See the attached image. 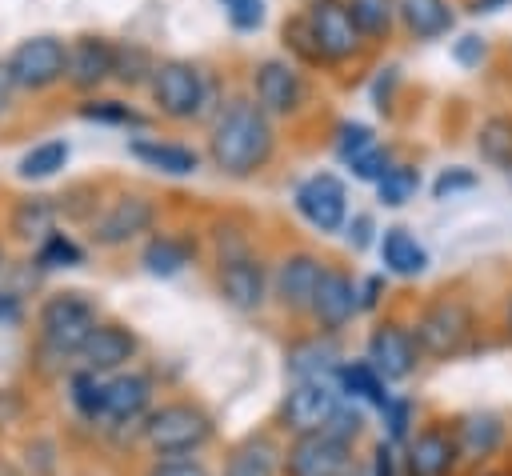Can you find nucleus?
Segmentation results:
<instances>
[{
	"mask_svg": "<svg viewBox=\"0 0 512 476\" xmlns=\"http://www.w3.org/2000/svg\"><path fill=\"white\" fill-rule=\"evenodd\" d=\"M276 148V132H272V116H264L256 108V100L236 96L220 108V116L212 120V136H208V156L224 176H256Z\"/></svg>",
	"mask_w": 512,
	"mask_h": 476,
	"instance_id": "1",
	"label": "nucleus"
},
{
	"mask_svg": "<svg viewBox=\"0 0 512 476\" xmlns=\"http://www.w3.org/2000/svg\"><path fill=\"white\" fill-rule=\"evenodd\" d=\"M216 440V416L200 400H160L140 420V444L152 456H200Z\"/></svg>",
	"mask_w": 512,
	"mask_h": 476,
	"instance_id": "2",
	"label": "nucleus"
},
{
	"mask_svg": "<svg viewBox=\"0 0 512 476\" xmlns=\"http://www.w3.org/2000/svg\"><path fill=\"white\" fill-rule=\"evenodd\" d=\"M100 324V308L84 296V292H52L44 296V304L36 308V340H40V352L52 356V360H80L88 336L96 332Z\"/></svg>",
	"mask_w": 512,
	"mask_h": 476,
	"instance_id": "3",
	"label": "nucleus"
},
{
	"mask_svg": "<svg viewBox=\"0 0 512 476\" xmlns=\"http://www.w3.org/2000/svg\"><path fill=\"white\" fill-rule=\"evenodd\" d=\"M472 332H476V316H472V308L460 296H440V300L424 304L420 316H416V324H412L416 348L428 360H452V356H460L472 344Z\"/></svg>",
	"mask_w": 512,
	"mask_h": 476,
	"instance_id": "4",
	"label": "nucleus"
},
{
	"mask_svg": "<svg viewBox=\"0 0 512 476\" xmlns=\"http://www.w3.org/2000/svg\"><path fill=\"white\" fill-rule=\"evenodd\" d=\"M152 104L168 120H196L208 104V84L204 72L192 60H160L152 80H148Z\"/></svg>",
	"mask_w": 512,
	"mask_h": 476,
	"instance_id": "5",
	"label": "nucleus"
},
{
	"mask_svg": "<svg viewBox=\"0 0 512 476\" xmlns=\"http://www.w3.org/2000/svg\"><path fill=\"white\" fill-rule=\"evenodd\" d=\"M216 292L236 312H260L272 296V276H268L264 260L252 256V248L220 252L216 256Z\"/></svg>",
	"mask_w": 512,
	"mask_h": 476,
	"instance_id": "6",
	"label": "nucleus"
},
{
	"mask_svg": "<svg viewBox=\"0 0 512 476\" xmlns=\"http://www.w3.org/2000/svg\"><path fill=\"white\" fill-rule=\"evenodd\" d=\"M8 76L24 92H44L68 72V44L60 36H28L8 52Z\"/></svg>",
	"mask_w": 512,
	"mask_h": 476,
	"instance_id": "7",
	"label": "nucleus"
},
{
	"mask_svg": "<svg viewBox=\"0 0 512 476\" xmlns=\"http://www.w3.org/2000/svg\"><path fill=\"white\" fill-rule=\"evenodd\" d=\"M340 400L344 396L336 392L332 380H296V384H288V392H284V400L276 408V424L288 436L320 432V428H328V420L340 408Z\"/></svg>",
	"mask_w": 512,
	"mask_h": 476,
	"instance_id": "8",
	"label": "nucleus"
},
{
	"mask_svg": "<svg viewBox=\"0 0 512 476\" xmlns=\"http://www.w3.org/2000/svg\"><path fill=\"white\" fill-rule=\"evenodd\" d=\"M356 464V448L328 428L308 436H288L284 444V476H344Z\"/></svg>",
	"mask_w": 512,
	"mask_h": 476,
	"instance_id": "9",
	"label": "nucleus"
},
{
	"mask_svg": "<svg viewBox=\"0 0 512 476\" xmlns=\"http://www.w3.org/2000/svg\"><path fill=\"white\" fill-rule=\"evenodd\" d=\"M304 20L312 28V40H316L324 64H344L364 48V36L356 32L344 0H308Z\"/></svg>",
	"mask_w": 512,
	"mask_h": 476,
	"instance_id": "10",
	"label": "nucleus"
},
{
	"mask_svg": "<svg viewBox=\"0 0 512 476\" xmlns=\"http://www.w3.org/2000/svg\"><path fill=\"white\" fill-rule=\"evenodd\" d=\"M364 360H368L388 384L408 380V376L416 372V364H420V348H416L412 328L400 324V320H380V324L368 332Z\"/></svg>",
	"mask_w": 512,
	"mask_h": 476,
	"instance_id": "11",
	"label": "nucleus"
},
{
	"mask_svg": "<svg viewBox=\"0 0 512 476\" xmlns=\"http://www.w3.org/2000/svg\"><path fill=\"white\" fill-rule=\"evenodd\" d=\"M252 100L264 116H296L308 100V84L288 60H260L252 72Z\"/></svg>",
	"mask_w": 512,
	"mask_h": 476,
	"instance_id": "12",
	"label": "nucleus"
},
{
	"mask_svg": "<svg viewBox=\"0 0 512 476\" xmlns=\"http://www.w3.org/2000/svg\"><path fill=\"white\" fill-rule=\"evenodd\" d=\"M400 460H404V472L408 476H456L460 452H456L452 424L432 420V424L416 428L408 436V444L400 448Z\"/></svg>",
	"mask_w": 512,
	"mask_h": 476,
	"instance_id": "13",
	"label": "nucleus"
},
{
	"mask_svg": "<svg viewBox=\"0 0 512 476\" xmlns=\"http://www.w3.org/2000/svg\"><path fill=\"white\" fill-rule=\"evenodd\" d=\"M292 200L316 232H340L348 224V188L332 172H312L308 180H300Z\"/></svg>",
	"mask_w": 512,
	"mask_h": 476,
	"instance_id": "14",
	"label": "nucleus"
},
{
	"mask_svg": "<svg viewBox=\"0 0 512 476\" xmlns=\"http://www.w3.org/2000/svg\"><path fill=\"white\" fill-rule=\"evenodd\" d=\"M324 268L328 264L320 256H312V252H288V256H280V264L272 272V300L288 316H308Z\"/></svg>",
	"mask_w": 512,
	"mask_h": 476,
	"instance_id": "15",
	"label": "nucleus"
},
{
	"mask_svg": "<svg viewBox=\"0 0 512 476\" xmlns=\"http://www.w3.org/2000/svg\"><path fill=\"white\" fill-rule=\"evenodd\" d=\"M156 224V204L144 196H120L112 200L100 216H92V244L96 248H124L152 232Z\"/></svg>",
	"mask_w": 512,
	"mask_h": 476,
	"instance_id": "16",
	"label": "nucleus"
},
{
	"mask_svg": "<svg viewBox=\"0 0 512 476\" xmlns=\"http://www.w3.org/2000/svg\"><path fill=\"white\" fill-rule=\"evenodd\" d=\"M156 408V380L140 368H124L108 376V408H104V428H136L140 420Z\"/></svg>",
	"mask_w": 512,
	"mask_h": 476,
	"instance_id": "17",
	"label": "nucleus"
},
{
	"mask_svg": "<svg viewBox=\"0 0 512 476\" xmlns=\"http://www.w3.org/2000/svg\"><path fill=\"white\" fill-rule=\"evenodd\" d=\"M136 356H140L136 328H128L124 320H100L96 332L88 336L84 352H80V368H92L100 376H116V372L132 368Z\"/></svg>",
	"mask_w": 512,
	"mask_h": 476,
	"instance_id": "18",
	"label": "nucleus"
},
{
	"mask_svg": "<svg viewBox=\"0 0 512 476\" xmlns=\"http://www.w3.org/2000/svg\"><path fill=\"white\" fill-rule=\"evenodd\" d=\"M360 312V300H356V280L344 272V268H324L320 284H316V296H312V320H316V332L324 336H336L352 324V316Z\"/></svg>",
	"mask_w": 512,
	"mask_h": 476,
	"instance_id": "19",
	"label": "nucleus"
},
{
	"mask_svg": "<svg viewBox=\"0 0 512 476\" xmlns=\"http://www.w3.org/2000/svg\"><path fill=\"white\" fill-rule=\"evenodd\" d=\"M452 436H456V452L460 464L468 468H484L500 448H504V420L496 412H464L460 420H452Z\"/></svg>",
	"mask_w": 512,
	"mask_h": 476,
	"instance_id": "20",
	"label": "nucleus"
},
{
	"mask_svg": "<svg viewBox=\"0 0 512 476\" xmlns=\"http://www.w3.org/2000/svg\"><path fill=\"white\" fill-rule=\"evenodd\" d=\"M216 476H284V444L272 432H248L228 448Z\"/></svg>",
	"mask_w": 512,
	"mask_h": 476,
	"instance_id": "21",
	"label": "nucleus"
},
{
	"mask_svg": "<svg viewBox=\"0 0 512 476\" xmlns=\"http://www.w3.org/2000/svg\"><path fill=\"white\" fill-rule=\"evenodd\" d=\"M112 68H116V44L112 40H104V36H76L68 44V72H64V80L72 88L92 92L104 80H112Z\"/></svg>",
	"mask_w": 512,
	"mask_h": 476,
	"instance_id": "22",
	"label": "nucleus"
},
{
	"mask_svg": "<svg viewBox=\"0 0 512 476\" xmlns=\"http://www.w3.org/2000/svg\"><path fill=\"white\" fill-rule=\"evenodd\" d=\"M336 368H340V348H336V336H324V332L300 336L284 352V376L292 384L296 380H332Z\"/></svg>",
	"mask_w": 512,
	"mask_h": 476,
	"instance_id": "23",
	"label": "nucleus"
},
{
	"mask_svg": "<svg viewBox=\"0 0 512 476\" xmlns=\"http://www.w3.org/2000/svg\"><path fill=\"white\" fill-rule=\"evenodd\" d=\"M332 384H336V392L344 396V400H352V404H360V408H384L388 400H392V392H388V380L368 364V360H340V368L332 372Z\"/></svg>",
	"mask_w": 512,
	"mask_h": 476,
	"instance_id": "24",
	"label": "nucleus"
},
{
	"mask_svg": "<svg viewBox=\"0 0 512 476\" xmlns=\"http://www.w3.org/2000/svg\"><path fill=\"white\" fill-rule=\"evenodd\" d=\"M128 156H136L144 168H156L164 176H192L200 168V156L188 144H172V140H160V136H132Z\"/></svg>",
	"mask_w": 512,
	"mask_h": 476,
	"instance_id": "25",
	"label": "nucleus"
},
{
	"mask_svg": "<svg viewBox=\"0 0 512 476\" xmlns=\"http://www.w3.org/2000/svg\"><path fill=\"white\" fill-rule=\"evenodd\" d=\"M376 248H380V264H384V272H392V276L412 280V276H420V272L428 268V252H424V244H420L408 228H400V224L384 228L380 240H376Z\"/></svg>",
	"mask_w": 512,
	"mask_h": 476,
	"instance_id": "26",
	"label": "nucleus"
},
{
	"mask_svg": "<svg viewBox=\"0 0 512 476\" xmlns=\"http://www.w3.org/2000/svg\"><path fill=\"white\" fill-rule=\"evenodd\" d=\"M68 404L84 424H104V408H108V376L92 372V368H72L64 380Z\"/></svg>",
	"mask_w": 512,
	"mask_h": 476,
	"instance_id": "27",
	"label": "nucleus"
},
{
	"mask_svg": "<svg viewBox=\"0 0 512 476\" xmlns=\"http://www.w3.org/2000/svg\"><path fill=\"white\" fill-rule=\"evenodd\" d=\"M56 216H60V204L52 196H28V200H16L8 228L16 240L40 244L48 232H56Z\"/></svg>",
	"mask_w": 512,
	"mask_h": 476,
	"instance_id": "28",
	"label": "nucleus"
},
{
	"mask_svg": "<svg viewBox=\"0 0 512 476\" xmlns=\"http://www.w3.org/2000/svg\"><path fill=\"white\" fill-rule=\"evenodd\" d=\"M140 264H144L148 276H156V280H172V276H180V272L192 264V244L180 240V236L156 232V236L144 244Z\"/></svg>",
	"mask_w": 512,
	"mask_h": 476,
	"instance_id": "29",
	"label": "nucleus"
},
{
	"mask_svg": "<svg viewBox=\"0 0 512 476\" xmlns=\"http://www.w3.org/2000/svg\"><path fill=\"white\" fill-rule=\"evenodd\" d=\"M396 20L416 40H436L452 28V4L448 0H396Z\"/></svg>",
	"mask_w": 512,
	"mask_h": 476,
	"instance_id": "30",
	"label": "nucleus"
},
{
	"mask_svg": "<svg viewBox=\"0 0 512 476\" xmlns=\"http://www.w3.org/2000/svg\"><path fill=\"white\" fill-rule=\"evenodd\" d=\"M352 12L356 32L364 36V44H380L388 40L392 24H396V0H344Z\"/></svg>",
	"mask_w": 512,
	"mask_h": 476,
	"instance_id": "31",
	"label": "nucleus"
},
{
	"mask_svg": "<svg viewBox=\"0 0 512 476\" xmlns=\"http://www.w3.org/2000/svg\"><path fill=\"white\" fill-rule=\"evenodd\" d=\"M156 64H160V60H156L144 44H136V40L116 44V68H112V80H116V84H124V88H140V84H148V80H152Z\"/></svg>",
	"mask_w": 512,
	"mask_h": 476,
	"instance_id": "32",
	"label": "nucleus"
},
{
	"mask_svg": "<svg viewBox=\"0 0 512 476\" xmlns=\"http://www.w3.org/2000/svg\"><path fill=\"white\" fill-rule=\"evenodd\" d=\"M476 148L488 164L512 168V116H488L476 132Z\"/></svg>",
	"mask_w": 512,
	"mask_h": 476,
	"instance_id": "33",
	"label": "nucleus"
},
{
	"mask_svg": "<svg viewBox=\"0 0 512 476\" xmlns=\"http://www.w3.org/2000/svg\"><path fill=\"white\" fill-rule=\"evenodd\" d=\"M64 164H68V140H44V144H36V148H28V152L20 156L16 172H20L24 180H48V176H56Z\"/></svg>",
	"mask_w": 512,
	"mask_h": 476,
	"instance_id": "34",
	"label": "nucleus"
},
{
	"mask_svg": "<svg viewBox=\"0 0 512 476\" xmlns=\"http://www.w3.org/2000/svg\"><path fill=\"white\" fill-rule=\"evenodd\" d=\"M420 188V172L412 164H392L380 180H376V196L384 208H404Z\"/></svg>",
	"mask_w": 512,
	"mask_h": 476,
	"instance_id": "35",
	"label": "nucleus"
},
{
	"mask_svg": "<svg viewBox=\"0 0 512 476\" xmlns=\"http://www.w3.org/2000/svg\"><path fill=\"white\" fill-rule=\"evenodd\" d=\"M36 264L44 272H56V268H80L84 264V248L68 236V232H48L40 244H36Z\"/></svg>",
	"mask_w": 512,
	"mask_h": 476,
	"instance_id": "36",
	"label": "nucleus"
},
{
	"mask_svg": "<svg viewBox=\"0 0 512 476\" xmlns=\"http://www.w3.org/2000/svg\"><path fill=\"white\" fill-rule=\"evenodd\" d=\"M380 420H384V440L396 444V448H404L408 436L416 432V428H412V424H416V404H412L408 396H392V400L380 408Z\"/></svg>",
	"mask_w": 512,
	"mask_h": 476,
	"instance_id": "37",
	"label": "nucleus"
},
{
	"mask_svg": "<svg viewBox=\"0 0 512 476\" xmlns=\"http://www.w3.org/2000/svg\"><path fill=\"white\" fill-rule=\"evenodd\" d=\"M280 36H284V48H288L300 64H324V60H320V48H316V40H312V28H308V20H304V12L288 16L284 28H280Z\"/></svg>",
	"mask_w": 512,
	"mask_h": 476,
	"instance_id": "38",
	"label": "nucleus"
},
{
	"mask_svg": "<svg viewBox=\"0 0 512 476\" xmlns=\"http://www.w3.org/2000/svg\"><path fill=\"white\" fill-rule=\"evenodd\" d=\"M140 476H216L204 456H148Z\"/></svg>",
	"mask_w": 512,
	"mask_h": 476,
	"instance_id": "39",
	"label": "nucleus"
},
{
	"mask_svg": "<svg viewBox=\"0 0 512 476\" xmlns=\"http://www.w3.org/2000/svg\"><path fill=\"white\" fill-rule=\"evenodd\" d=\"M372 144H380V140H376V132H372L368 124H360V120H348V124L336 128V156H340L344 164H352L356 156H364Z\"/></svg>",
	"mask_w": 512,
	"mask_h": 476,
	"instance_id": "40",
	"label": "nucleus"
},
{
	"mask_svg": "<svg viewBox=\"0 0 512 476\" xmlns=\"http://www.w3.org/2000/svg\"><path fill=\"white\" fill-rule=\"evenodd\" d=\"M328 432L340 436V440H348V444L356 448L360 436L368 432V412H364L360 404H352V400H340V408H336L332 420H328Z\"/></svg>",
	"mask_w": 512,
	"mask_h": 476,
	"instance_id": "41",
	"label": "nucleus"
},
{
	"mask_svg": "<svg viewBox=\"0 0 512 476\" xmlns=\"http://www.w3.org/2000/svg\"><path fill=\"white\" fill-rule=\"evenodd\" d=\"M80 116L84 120H96V124H144V116L136 112V108H128V104H120V100H84L80 104Z\"/></svg>",
	"mask_w": 512,
	"mask_h": 476,
	"instance_id": "42",
	"label": "nucleus"
},
{
	"mask_svg": "<svg viewBox=\"0 0 512 476\" xmlns=\"http://www.w3.org/2000/svg\"><path fill=\"white\" fill-rule=\"evenodd\" d=\"M220 8L236 32H252L264 24V0H220Z\"/></svg>",
	"mask_w": 512,
	"mask_h": 476,
	"instance_id": "43",
	"label": "nucleus"
},
{
	"mask_svg": "<svg viewBox=\"0 0 512 476\" xmlns=\"http://www.w3.org/2000/svg\"><path fill=\"white\" fill-rule=\"evenodd\" d=\"M368 476H408L404 472V460H400V448L396 444H388L384 436L372 444V452H368Z\"/></svg>",
	"mask_w": 512,
	"mask_h": 476,
	"instance_id": "44",
	"label": "nucleus"
},
{
	"mask_svg": "<svg viewBox=\"0 0 512 476\" xmlns=\"http://www.w3.org/2000/svg\"><path fill=\"white\" fill-rule=\"evenodd\" d=\"M348 168H352V176H356V180H372V184H376V180L392 168V156H388V148H384V144H372V148H368L364 156H356Z\"/></svg>",
	"mask_w": 512,
	"mask_h": 476,
	"instance_id": "45",
	"label": "nucleus"
},
{
	"mask_svg": "<svg viewBox=\"0 0 512 476\" xmlns=\"http://www.w3.org/2000/svg\"><path fill=\"white\" fill-rule=\"evenodd\" d=\"M468 188H476V172H468V168H448V172H440V176H436L432 196H436V200H448V196L468 192Z\"/></svg>",
	"mask_w": 512,
	"mask_h": 476,
	"instance_id": "46",
	"label": "nucleus"
},
{
	"mask_svg": "<svg viewBox=\"0 0 512 476\" xmlns=\"http://www.w3.org/2000/svg\"><path fill=\"white\" fill-rule=\"evenodd\" d=\"M452 56H456V64H464V68H476L484 56H488V44H484V36H460L456 44H452Z\"/></svg>",
	"mask_w": 512,
	"mask_h": 476,
	"instance_id": "47",
	"label": "nucleus"
},
{
	"mask_svg": "<svg viewBox=\"0 0 512 476\" xmlns=\"http://www.w3.org/2000/svg\"><path fill=\"white\" fill-rule=\"evenodd\" d=\"M380 296H384V276H368V280H360V284H356L360 312H372V308L380 304Z\"/></svg>",
	"mask_w": 512,
	"mask_h": 476,
	"instance_id": "48",
	"label": "nucleus"
},
{
	"mask_svg": "<svg viewBox=\"0 0 512 476\" xmlns=\"http://www.w3.org/2000/svg\"><path fill=\"white\" fill-rule=\"evenodd\" d=\"M24 320V304L16 292H0V328H16Z\"/></svg>",
	"mask_w": 512,
	"mask_h": 476,
	"instance_id": "49",
	"label": "nucleus"
},
{
	"mask_svg": "<svg viewBox=\"0 0 512 476\" xmlns=\"http://www.w3.org/2000/svg\"><path fill=\"white\" fill-rule=\"evenodd\" d=\"M348 240H352V248H368V244H372V220H368V216H352Z\"/></svg>",
	"mask_w": 512,
	"mask_h": 476,
	"instance_id": "50",
	"label": "nucleus"
},
{
	"mask_svg": "<svg viewBox=\"0 0 512 476\" xmlns=\"http://www.w3.org/2000/svg\"><path fill=\"white\" fill-rule=\"evenodd\" d=\"M12 92H16V84H12V76H8V64L0 60V116L8 112V100H12Z\"/></svg>",
	"mask_w": 512,
	"mask_h": 476,
	"instance_id": "51",
	"label": "nucleus"
},
{
	"mask_svg": "<svg viewBox=\"0 0 512 476\" xmlns=\"http://www.w3.org/2000/svg\"><path fill=\"white\" fill-rule=\"evenodd\" d=\"M504 4H512V0H472V12H496Z\"/></svg>",
	"mask_w": 512,
	"mask_h": 476,
	"instance_id": "52",
	"label": "nucleus"
},
{
	"mask_svg": "<svg viewBox=\"0 0 512 476\" xmlns=\"http://www.w3.org/2000/svg\"><path fill=\"white\" fill-rule=\"evenodd\" d=\"M468 476H512L508 468H472Z\"/></svg>",
	"mask_w": 512,
	"mask_h": 476,
	"instance_id": "53",
	"label": "nucleus"
},
{
	"mask_svg": "<svg viewBox=\"0 0 512 476\" xmlns=\"http://www.w3.org/2000/svg\"><path fill=\"white\" fill-rule=\"evenodd\" d=\"M0 476H20V468L12 460H0Z\"/></svg>",
	"mask_w": 512,
	"mask_h": 476,
	"instance_id": "54",
	"label": "nucleus"
},
{
	"mask_svg": "<svg viewBox=\"0 0 512 476\" xmlns=\"http://www.w3.org/2000/svg\"><path fill=\"white\" fill-rule=\"evenodd\" d=\"M344 476H368V468H360V464H352V468H348Z\"/></svg>",
	"mask_w": 512,
	"mask_h": 476,
	"instance_id": "55",
	"label": "nucleus"
},
{
	"mask_svg": "<svg viewBox=\"0 0 512 476\" xmlns=\"http://www.w3.org/2000/svg\"><path fill=\"white\" fill-rule=\"evenodd\" d=\"M508 336H512V296H508Z\"/></svg>",
	"mask_w": 512,
	"mask_h": 476,
	"instance_id": "56",
	"label": "nucleus"
},
{
	"mask_svg": "<svg viewBox=\"0 0 512 476\" xmlns=\"http://www.w3.org/2000/svg\"><path fill=\"white\" fill-rule=\"evenodd\" d=\"M0 268H4V248H0Z\"/></svg>",
	"mask_w": 512,
	"mask_h": 476,
	"instance_id": "57",
	"label": "nucleus"
}]
</instances>
